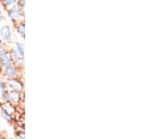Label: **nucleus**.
Returning a JSON list of instances; mask_svg holds the SVG:
<instances>
[{
    "instance_id": "14",
    "label": "nucleus",
    "mask_w": 168,
    "mask_h": 139,
    "mask_svg": "<svg viewBox=\"0 0 168 139\" xmlns=\"http://www.w3.org/2000/svg\"><path fill=\"white\" fill-rule=\"evenodd\" d=\"M25 0H17V6L19 8H25Z\"/></svg>"
},
{
    "instance_id": "3",
    "label": "nucleus",
    "mask_w": 168,
    "mask_h": 139,
    "mask_svg": "<svg viewBox=\"0 0 168 139\" xmlns=\"http://www.w3.org/2000/svg\"><path fill=\"white\" fill-rule=\"evenodd\" d=\"M2 99L8 104H11L12 105H16L20 104V102L22 100V93L17 92L7 91V92L2 95Z\"/></svg>"
},
{
    "instance_id": "4",
    "label": "nucleus",
    "mask_w": 168,
    "mask_h": 139,
    "mask_svg": "<svg viewBox=\"0 0 168 139\" xmlns=\"http://www.w3.org/2000/svg\"><path fill=\"white\" fill-rule=\"evenodd\" d=\"M12 30L10 25H3L0 26V39L4 43H10L12 40Z\"/></svg>"
},
{
    "instance_id": "5",
    "label": "nucleus",
    "mask_w": 168,
    "mask_h": 139,
    "mask_svg": "<svg viewBox=\"0 0 168 139\" xmlns=\"http://www.w3.org/2000/svg\"><path fill=\"white\" fill-rule=\"evenodd\" d=\"M10 53V56L11 58V61H12V64L15 65L19 69H23L24 66H25V57L21 56L14 48H11L9 52Z\"/></svg>"
},
{
    "instance_id": "7",
    "label": "nucleus",
    "mask_w": 168,
    "mask_h": 139,
    "mask_svg": "<svg viewBox=\"0 0 168 139\" xmlns=\"http://www.w3.org/2000/svg\"><path fill=\"white\" fill-rule=\"evenodd\" d=\"M11 64H12V61H11L9 52L6 51L5 49L0 50V65L2 67H5Z\"/></svg>"
},
{
    "instance_id": "17",
    "label": "nucleus",
    "mask_w": 168,
    "mask_h": 139,
    "mask_svg": "<svg viewBox=\"0 0 168 139\" xmlns=\"http://www.w3.org/2000/svg\"><path fill=\"white\" fill-rule=\"evenodd\" d=\"M0 139H6L5 137H0Z\"/></svg>"
},
{
    "instance_id": "13",
    "label": "nucleus",
    "mask_w": 168,
    "mask_h": 139,
    "mask_svg": "<svg viewBox=\"0 0 168 139\" xmlns=\"http://www.w3.org/2000/svg\"><path fill=\"white\" fill-rule=\"evenodd\" d=\"M16 136L19 139H25V132L24 131H18L16 132Z\"/></svg>"
},
{
    "instance_id": "11",
    "label": "nucleus",
    "mask_w": 168,
    "mask_h": 139,
    "mask_svg": "<svg viewBox=\"0 0 168 139\" xmlns=\"http://www.w3.org/2000/svg\"><path fill=\"white\" fill-rule=\"evenodd\" d=\"M2 4L4 8H11L17 5V0H2Z\"/></svg>"
},
{
    "instance_id": "6",
    "label": "nucleus",
    "mask_w": 168,
    "mask_h": 139,
    "mask_svg": "<svg viewBox=\"0 0 168 139\" xmlns=\"http://www.w3.org/2000/svg\"><path fill=\"white\" fill-rule=\"evenodd\" d=\"M2 74H3V77L6 78H17L18 74H19V68L15 65L11 64L2 68Z\"/></svg>"
},
{
    "instance_id": "9",
    "label": "nucleus",
    "mask_w": 168,
    "mask_h": 139,
    "mask_svg": "<svg viewBox=\"0 0 168 139\" xmlns=\"http://www.w3.org/2000/svg\"><path fill=\"white\" fill-rule=\"evenodd\" d=\"M0 116L1 118L6 120L7 122H12L13 121V117L11 114H10L8 111H6L3 107H0Z\"/></svg>"
},
{
    "instance_id": "1",
    "label": "nucleus",
    "mask_w": 168,
    "mask_h": 139,
    "mask_svg": "<svg viewBox=\"0 0 168 139\" xmlns=\"http://www.w3.org/2000/svg\"><path fill=\"white\" fill-rule=\"evenodd\" d=\"M7 16L10 18V20L16 24L25 17V8H19L17 5L8 8L7 9Z\"/></svg>"
},
{
    "instance_id": "16",
    "label": "nucleus",
    "mask_w": 168,
    "mask_h": 139,
    "mask_svg": "<svg viewBox=\"0 0 168 139\" xmlns=\"http://www.w3.org/2000/svg\"><path fill=\"white\" fill-rule=\"evenodd\" d=\"M3 8H4V6H3V4H2V2H1V0H0V11H3Z\"/></svg>"
},
{
    "instance_id": "10",
    "label": "nucleus",
    "mask_w": 168,
    "mask_h": 139,
    "mask_svg": "<svg viewBox=\"0 0 168 139\" xmlns=\"http://www.w3.org/2000/svg\"><path fill=\"white\" fill-rule=\"evenodd\" d=\"M14 49L16 50V52L23 57H25V44L22 41H16L15 42V46Z\"/></svg>"
},
{
    "instance_id": "15",
    "label": "nucleus",
    "mask_w": 168,
    "mask_h": 139,
    "mask_svg": "<svg viewBox=\"0 0 168 139\" xmlns=\"http://www.w3.org/2000/svg\"><path fill=\"white\" fill-rule=\"evenodd\" d=\"M5 43L0 39V50H3V49H5V45H4Z\"/></svg>"
},
{
    "instance_id": "8",
    "label": "nucleus",
    "mask_w": 168,
    "mask_h": 139,
    "mask_svg": "<svg viewBox=\"0 0 168 139\" xmlns=\"http://www.w3.org/2000/svg\"><path fill=\"white\" fill-rule=\"evenodd\" d=\"M15 32L22 38H25V24L24 21H20L15 25Z\"/></svg>"
},
{
    "instance_id": "12",
    "label": "nucleus",
    "mask_w": 168,
    "mask_h": 139,
    "mask_svg": "<svg viewBox=\"0 0 168 139\" xmlns=\"http://www.w3.org/2000/svg\"><path fill=\"white\" fill-rule=\"evenodd\" d=\"M7 92V88H6V81L4 80V78L0 76V93L1 95L5 94Z\"/></svg>"
},
{
    "instance_id": "2",
    "label": "nucleus",
    "mask_w": 168,
    "mask_h": 139,
    "mask_svg": "<svg viewBox=\"0 0 168 139\" xmlns=\"http://www.w3.org/2000/svg\"><path fill=\"white\" fill-rule=\"evenodd\" d=\"M6 81V88L7 91L9 92H17L20 93H23L25 90L24 83L22 80H20L18 78H7Z\"/></svg>"
}]
</instances>
